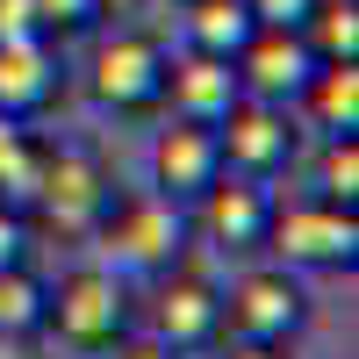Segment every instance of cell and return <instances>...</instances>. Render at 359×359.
I'll list each match as a JSON object with an SVG mask.
<instances>
[{"label":"cell","instance_id":"9c48e42d","mask_svg":"<svg viewBox=\"0 0 359 359\" xmlns=\"http://www.w3.org/2000/svg\"><path fill=\"white\" fill-rule=\"evenodd\" d=\"M165 287L151 294V338L172 345L180 359L187 352H208V345H223V287H208L201 273H158Z\"/></svg>","mask_w":359,"mask_h":359},{"label":"cell","instance_id":"e0dca14e","mask_svg":"<svg viewBox=\"0 0 359 359\" xmlns=\"http://www.w3.org/2000/svg\"><path fill=\"white\" fill-rule=\"evenodd\" d=\"M302 43L316 50V65H359V0H316Z\"/></svg>","mask_w":359,"mask_h":359},{"label":"cell","instance_id":"7a4b0ae2","mask_svg":"<svg viewBox=\"0 0 359 359\" xmlns=\"http://www.w3.org/2000/svg\"><path fill=\"white\" fill-rule=\"evenodd\" d=\"M94 237L115 252L123 273H172L180 252H187V237H194V223H187V208L172 194L151 187V194H115Z\"/></svg>","mask_w":359,"mask_h":359},{"label":"cell","instance_id":"ac0fdd59","mask_svg":"<svg viewBox=\"0 0 359 359\" xmlns=\"http://www.w3.org/2000/svg\"><path fill=\"white\" fill-rule=\"evenodd\" d=\"M43 331V280L36 266H8L0 273V338H36Z\"/></svg>","mask_w":359,"mask_h":359},{"label":"cell","instance_id":"52a82bcc","mask_svg":"<svg viewBox=\"0 0 359 359\" xmlns=\"http://www.w3.org/2000/svg\"><path fill=\"white\" fill-rule=\"evenodd\" d=\"M273 208H280V194L266 187V180L216 172V180L194 194V223H201V237H208L216 252L259 259V252H266V230H273Z\"/></svg>","mask_w":359,"mask_h":359},{"label":"cell","instance_id":"7c38bea8","mask_svg":"<svg viewBox=\"0 0 359 359\" xmlns=\"http://www.w3.org/2000/svg\"><path fill=\"white\" fill-rule=\"evenodd\" d=\"M223 172V151H216V130L208 123H187V115H172L151 144V187L172 194V201H194L208 180Z\"/></svg>","mask_w":359,"mask_h":359},{"label":"cell","instance_id":"3957f363","mask_svg":"<svg viewBox=\"0 0 359 359\" xmlns=\"http://www.w3.org/2000/svg\"><path fill=\"white\" fill-rule=\"evenodd\" d=\"M108 201H115V172L101 165V151H86V144H57V151L43 158L29 223H43L57 237H94L101 216H108Z\"/></svg>","mask_w":359,"mask_h":359},{"label":"cell","instance_id":"44dd1931","mask_svg":"<svg viewBox=\"0 0 359 359\" xmlns=\"http://www.w3.org/2000/svg\"><path fill=\"white\" fill-rule=\"evenodd\" d=\"M8 266H29V216L0 201V273H8Z\"/></svg>","mask_w":359,"mask_h":359},{"label":"cell","instance_id":"5b68a950","mask_svg":"<svg viewBox=\"0 0 359 359\" xmlns=\"http://www.w3.org/2000/svg\"><path fill=\"white\" fill-rule=\"evenodd\" d=\"M165 43L144 36V29H115V36L94 43L86 57V94H94L108 115H158L165 108Z\"/></svg>","mask_w":359,"mask_h":359},{"label":"cell","instance_id":"d4e9b609","mask_svg":"<svg viewBox=\"0 0 359 359\" xmlns=\"http://www.w3.org/2000/svg\"><path fill=\"white\" fill-rule=\"evenodd\" d=\"M230 359H287V345H230Z\"/></svg>","mask_w":359,"mask_h":359},{"label":"cell","instance_id":"8fae6325","mask_svg":"<svg viewBox=\"0 0 359 359\" xmlns=\"http://www.w3.org/2000/svg\"><path fill=\"white\" fill-rule=\"evenodd\" d=\"M65 101V50L50 36H22V43H0V115L15 123H36Z\"/></svg>","mask_w":359,"mask_h":359},{"label":"cell","instance_id":"9a60e30c","mask_svg":"<svg viewBox=\"0 0 359 359\" xmlns=\"http://www.w3.org/2000/svg\"><path fill=\"white\" fill-rule=\"evenodd\" d=\"M43 158H50V144H43V137H29V123L0 115V201L22 208V216H29V201H36Z\"/></svg>","mask_w":359,"mask_h":359},{"label":"cell","instance_id":"6da1fadb","mask_svg":"<svg viewBox=\"0 0 359 359\" xmlns=\"http://www.w3.org/2000/svg\"><path fill=\"white\" fill-rule=\"evenodd\" d=\"M43 331L72 352H115L130 338V287L115 266H72V273L43 280Z\"/></svg>","mask_w":359,"mask_h":359},{"label":"cell","instance_id":"277c9868","mask_svg":"<svg viewBox=\"0 0 359 359\" xmlns=\"http://www.w3.org/2000/svg\"><path fill=\"white\" fill-rule=\"evenodd\" d=\"M266 252H273L287 273H345L359 259V208L338 201H280L273 208V230H266Z\"/></svg>","mask_w":359,"mask_h":359},{"label":"cell","instance_id":"7402d4cb","mask_svg":"<svg viewBox=\"0 0 359 359\" xmlns=\"http://www.w3.org/2000/svg\"><path fill=\"white\" fill-rule=\"evenodd\" d=\"M245 8H252V22H259V29H302L316 0H245Z\"/></svg>","mask_w":359,"mask_h":359},{"label":"cell","instance_id":"cb8c5ba5","mask_svg":"<svg viewBox=\"0 0 359 359\" xmlns=\"http://www.w3.org/2000/svg\"><path fill=\"white\" fill-rule=\"evenodd\" d=\"M115 359H180V352L158 345V338H123V345H115Z\"/></svg>","mask_w":359,"mask_h":359},{"label":"cell","instance_id":"30bf717a","mask_svg":"<svg viewBox=\"0 0 359 359\" xmlns=\"http://www.w3.org/2000/svg\"><path fill=\"white\" fill-rule=\"evenodd\" d=\"M230 65H237V86H245L252 101H273V108H287V101L309 86V72H316V50L302 43V29H252V43L237 50Z\"/></svg>","mask_w":359,"mask_h":359},{"label":"cell","instance_id":"603a6c76","mask_svg":"<svg viewBox=\"0 0 359 359\" xmlns=\"http://www.w3.org/2000/svg\"><path fill=\"white\" fill-rule=\"evenodd\" d=\"M22 36H43L36 0H0V43H22Z\"/></svg>","mask_w":359,"mask_h":359},{"label":"cell","instance_id":"5bb4252c","mask_svg":"<svg viewBox=\"0 0 359 359\" xmlns=\"http://www.w3.org/2000/svg\"><path fill=\"white\" fill-rule=\"evenodd\" d=\"M294 101L309 108L323 137H359V65H316Z\"/></svg>","mask_w":359,"mask_h":359},{"label":"cell","instance_id":"4fadbf2b","mask_svg":"<svg viewBox=\"0 0 359 359\" xmlns=\"http://www.w3.org/2000/svg\"><path fill=\"white\" fill-rule=\"evenodd\" d=\"M237 101H245V86H237V65H230V57H208V50L165 57V108H172V115L216 130Z\"/></svg>","mask_w":359,"mask_h":359},{"label":"cell","instance_id":"d6986e66","mask_svg":"<svg viewBox=\"0 0 359 359\" xmlns=\"http://www.w3.org/2000/svg\"><path fill=\"white\" fill-rule=\"evenodd\" d=\"M316 194L359 208V137H323V158H316Z\"/></svg>","mask_w":359,"mask_h":359},{"label":"cell","instance_id":"ba28073f","mask_svg":"<svg viewBox=\"0 0 359 359\" xmlns=\"http://www.w3.org/2000/svg\"><path fill=\"white\" fill-rule=\"evenodd\" d=\"M216 151H223V172H245V180H280L294 165V123L287 108L273 101H237L223 123H216Z\"/></svg>","mask_w":359,"mask_h":359},{"label":"cell","instance_id":"8992f818","mask_svg":"<svg viewBox=\"0 0 359 359\" xmlns=\"http://www.w3.org/2000/svg\"><path fill=\"white\" fill-rule=\"evenodd\" d=\"M302 323H309V294L280 259L237 273L223 294V338L230 345H287V338H302Z\"/></svg>","mask_w":359,"mask_h":359},{"label":"cell","instance_id":"2e32d148","mask_svg":"<svg viewBox=\"0 0 359 359\" xmlns=\"http://www.w3.org/2000/svg\"><path fill=\"white\" fill-rule=\"evenodd\" d=\"M180 8H187V50H208V57H237L259 29L245 0H180Z\"/></svg>","mask_w":359,"mask_h":359},{"label":"cell","instance_id":"ffe728a7","mask_svg":"<svg viewBox=\"0 0 359 359\" xmlns=\"http://www.w3.org/2000/svg\"><path fill=\"white\" fill-rule=\"evenodd\" d=\"M101 0H36V22H43V36L50 43H65V36H86V29H101Z\"/></svg>","mask_w":359,"mask_h":359}]
</instances>
